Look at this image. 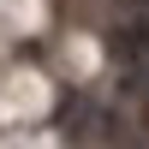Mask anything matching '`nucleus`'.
<instances>
[{
    "mask_svg": "<svg viewBox=\"0 0 149 149\" xmlns=\"http://www.w3.org/2000/svg\"><path fill=\"white\" fill-rule=\"evenodd\" d=\"M143 6H149V0H143Z\"/></svg>",
    "mask_w": 149,
    "mask_h": 149,
    "instance_id": "f03ea898",
    "label": "nucleus"
},
{
    "mask_svg": "<svg viewBox=\"0 0 149 149\" xmlns=\"http://www.w3.org/2000/svg\"><path fill=\"white\" fill-rule=\"evenodd\" d=\"M143 90H149V84H143Z\"/></svg>",
    "mask_w": 149,
    "mask_h": 149,
    "instance_id": "f257e3e1",
    "label": "nucleus"
}]
</instances>
